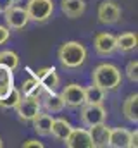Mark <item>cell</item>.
<instances>
[{
	"label": "cell",
	"instance_id": "obj_1",
	"mask_svg": "<svg viewBox=\"0 0 138 148\" xmlns=\"http://www.w3.org/2000/svg\"><path fill=\"white\" fill-rule=\"evenodd\" d=\"M57 57L64 67L76 69V67L83 66V62L86 60V48L79 41H66L59 47Z\"/></svg>",
	"mask_w": 138,
	"mask_h": 148
},
{
	"label": "cell",
	"instance_id": "obj_2",
	"mask_svg": "<svg viewBox=\"0 0 138 148\" xmlns=\"http://www.w3.org/2000/svg\"><path fill=\"white\" fill-rule=\"evenodd\" d=\"M92 77H93V84L100 86L104 91L116 90L121 84V71L116 66H112V64L97 66L93 74H92Z\"/></svg>",
	"mask_w": 138,
	"mask_h": 148
},
{
	"label": "cell",
	"instance_id": "obj_3",
	"mask_svg": "<svg viewBox=\"0 0 138 148\" xmlns=\"http://www.w3.org/2000/svg\"><path fill=\"white\" fill-rule=\"evenodd\" d=\"M26 12H28L30 21L43 23V21H47L52 16V12H54V2L52 0H28Z\"/></svg>",
	"mask_w": 138,
	"mask_h": 148
},
{
	"label": "cell",
	"instance_id": "obj_4",
	"mask_svg": "<svg viewBox=\"0 0 138 148\" xmlns=\"http://www.w3.org/2000/svg\"><path fill=\"white\" fill-rule=\"evenodd\" d=\"M14 109H16L21 121H33L34 117L40 114L41 103H40V100H36L33 97H26L24 95V98L21 97V100L17 102V105Z\"/></svg>",
	"mask_w": 138,
	"mask_h": 148
},
{
	"label": "cell",
	"instance_id": "obj_5",
	"mask_svg": "<svg viewBox=\"0 0 138 148\" xmlns=\"http://www.w3.org/2000/svg\"><path fill=\"white\" fill-rule=\"evenodd\" d=\"M26 71L31 76H34L47 91H55V88L61 83V77H59V74L55 71V67H43V69H38L36 73H33L30 67H26Z\"/></svg>",
	"mask_w": 138,
	"mask_h": 148
},
{
	"label": "cell",
	"instance_id": "obj_6",
	"mask_svg": "<svg viewBox=\"0 0 138 148\" xmlns=\"http://www.w3.org/2000/svg\"><path fill=\"white\" fill-rule=\"evenodd\" d=\"M97 17L102 24H114L121 19V9L114 0H104L97 9Z\"/></svg>",
	"mask_w": 138,
	"mask_h": 148
},
{
	"label": "cell",
	"instance_id": "obj_7",
	"mask_svg": "<svg viewBox=\"0 0 138 148\" xmlns=\"http://www.w3.org/2000/svg\"><path fill=\"white\" fill-rule=\"evenodd\" d=\"M107 112L102 107V103H83L81 109V121L86 126H93V124H100L105 122Z\"/></svg>",
	"mask_w": 138,
	"mask_h": 148
},
{
	"label": "cell",
	"instance_id": "obj_8",
	"mask_svg": "<svg viewBox=\"0 0 138 148\" xmlns=\"http://www.w3.org/2000/svg\"><path fill=\"white\" fill-rule=\"evenodd\" d=\"M3 16H5V24L10 29H23L30 21L26 9L17 7V5H12L7 10H3Z\"/></svg>",
	"mask_w": 138,
	"mask_h": 148
},
{
	"label": "cell",
	"instance_id": "obj_9",
	"mask_svg": "<svg viewBox=\"0 0 138 148\" xmlns=\"http://www.w3.org/2000/svg\"><path fill=\"white\" fill-rule=\"evenodd\" d=\"M61 97H62L64 105L79 107V105L85 103V88L79 86V84H76V83H72V84H69V86H66V88L62 90Z\"/></svg>",
	"mask_w": 138,
	"mask_h": 148
},
{
	"label": "cell",
	"instance_id": "obj_10",
	"mask_svg": "<svg viewBox=\"0 0 138 148\" xmlns=\"http://www.w3.org/2000/svg\"><path fill=\"white\" fill-rule=\"evenodd\" d=\"M64 143L69 148H93L90 133L86 129H71V133L68 134V138L64 140Z\"/></svg>",
	"mask_w": 138,
	"mask_h": 148
},
{
	"label": "cell",
	"instance_id": "obj_11",
	"mask_svg": "<svg viewBox=\"0 0 138 148\" xmlns=\"http://www.w3.org/2000/svg\"><path fill=\"white\" fill-rule=\"evenodd\" d=\"M93 45H95V50L99 55H104V57L112 55L116 50V36L110 33H99V35H95Z\"/></svg>",
	"mask_w": 138,
	"mask_h": 148
},
{
	"label": "cell",
	"instance_id": "obj_12",
	"mask_svg": "<svg viewBox=\"0 0 138 148\" xmlns=\"http://www.w3.org/2000/svg\"><path fill=\"white\" fill-rule=\"evenodd\" d=\"M88 133H90L93 148L109 147V133H110V127H109V126H105L104 122L93 124V126H90V131H88Z\"/></svg>",
	"mask_w": 138,
	"mask_h": 148
},
{
	"label": "cell",
	"instance_id": "obj_13",
	"mask_svg": "<svg viewBox=\"0 0 138 148\" xmlns=\"http://www.w3.org/2000/svg\"><path fill=\"white\" fill-rule=\"evenodd\" d=\"M130 145V131L124 127L110 129L109 133V147L112 148H126Z\"/></svg>",
	"mask_w": 138,
	"mask_h": 148
},
{
	"label": "cell",
	"instance_id": "obj_14",
	"mask_svg": "<svg viewBox=\"0 0 138 148\" xmlns=\"http://www.w3.org/2000/svg\"><path fill=\"white\" fill-rule=\"evenodd\" d=\"M61 9H62V12L68 17L76 19V17L83 16V12L86 9V3H85V0H62L61 2Z\"/></svg>",
	"mask_w": 138,
	"mask_h": 148
},
{
	"label": "cell",
	"instance_id": "obj_15",
	"mask_svg": "<svg viewBox=\"0 0 138 148\" xmlns=\"http://www.w3.org/2000/svg\"><path fill=\"white\" fill-rule=\"evenodd\" d=\"M26 97H33L36 100H41V97L47 93V90L40 84V81L31 76L30 79H26V81H23V90H21Z\"/></svg>",
	"mask_w": 138,
	"mask_h": 148
},
{
	"label": "cell",
	"instance_id": "obj_16",
	"mask_svg": "<svg viewBox=\"0 0 138 148\" xmlns=\"http://www.w3.org/2000/svg\"><path fill=\"white\" fill-rule=\"evenodd\" d=\"M12 88H14V74H12V69H9V67H5V66L0 64V98L7 97Z\"/></svg>",
	"mask_w": 138,
	"mask_h": 148
},
{
	"label": "cell",
	"instance_id": "obj_17",
	"mask_svg": "<svg viewBox=\"0 0 138 148\" xmlns=\"http://www.w3.org/2000/svg\"><path fill=\"white\" fill-rule=\"evenodd\" d=\"M72 126L69 124V121L66 119H54L52 121V127H50V134L61 141H64L68 138V134L71 133Z\"/></svg>",
	"mask_w": 138,
	"mask_h": 148
},
{
	"label": "cell",
	"instance_id": "obj_18",
	"mask_svg": "<svg viewBox=\"0 0 138 148\" xmlns=\"http://www.w3.org/2000/svg\"><path fill=\"white\" fill-rule=\"evenodd\" d=\"M123 114H124V117L130 122H137L138 121V95L137 93L130 95L124 100V103H123Z\"/></svg>",
	"mask_w": 138,
	"mask_h": 148
},
{
	"label": "cell",
	"instance_id": "obj_19",
	"mask_svg": "<svg viewBox=\"0 0 138 148\" xmlns=\"http://www.w3.org/2000/svg\"><path fill=\"white\" fill-rule=\"evenodd\" d=\"M43 105L48 112H61L64 109V102H62V97L57 95L55 91H47L43 97Z\"/></svg>",
	"mask_w": 138,
	"mask_h": 148
},
{
	"label": "cell",
	"instance_id": "obj_20",
	"mask_svg": "<svg viewBox=\"0 0 138 148\" xmlns=\"http://www.w3.org/2000/svg\"><path fill=\"white\" fill-rule=\"evenodd\" d=\"M138 36L135 33H123L119 36H116V48H119L121 52H130L133 48H137Z\"/></svg>",
	"mask_w": 138,
	"mask_h": 148
},
{
	"label": "cell",
	"instance_id": "obj_21",
	"mask_svg": "<svg viewBox=\"0 0 138 148\" xmlns=\"http://www.w3.org/2000/svg\"><path fill=\"white\" fill-rule=\"evenodd\" d=\"M52 117L48 115V114H38L36 117L33 119V127L34 131L38 133V134H41V136H45V134H50V127H52Z\"/></svg>",
	"mask_w": 138,
	"mask_h": 148
},
{
	"label": "cell",
	"instance_id": "obj_22",
	"mask_svg": "<svg viewBox=\"0 0 138 148\" xmlns=\"http://www.w3.org/2000/svg\"><path fill=\"white\" fill-rule=\"evenodd\" d=\"M104 97H105V91L97 84L85 88V103H102Z\"/></svg>",
	"mask_w": 138,
	"mask_h": 148
},
{
	"label": "cell",
	"instance_id": "obj_23",
	"mask_svg": "<svg viewBox=\"0 0 138 148\" xmlns=\"http://www.w3.org/2000/svg\"><path fill=\"white\" fill-rule=\"evenodd\" d=\"M0 64L14 71V69L19 66V57H17V53L12 52V50H3V52H0Z\"/></svg>",
	"mask_w": 138,
	"mask_h": 148
},
{
	"label": "cell",
	"instance_id": "obj_24",
	"mask_svg": "<svg viewBox=\"0 0 138 148\" xmlns=\"http://www.w3.org/2000/svg\"><path fill=\"white\" fill-rule=\"evenodd\" d=\"M21 97H23L21 91L16 90V88H12L10 93H9L7 97L0 98V107H2V109H14V107L17 105V102L21 100Z\"/></svg>",
	"mask_w": 138,
	"mask_h": 148
},
{
	"label": "cell",
	"instance_id": "obj_25",
	"mask_svg": "<svg viewBox=\"0 0 138 148\" xmlns=\"http://www.w3.org/2000/svg\"><path fill=\"white\" fill-rule=\"evenodd\" d=\"M126 74H128L130 81H133V83H137L138 81V62L137 60H131V62L128 64V67H126Z\"/></svg>",
	"mask_w": 138,
	"mask_h": 148
},
{
	"label": "cell",
	"instance_id": "obj_26",
	"mask_svg": "<svg viewBox=\"0 0 138 148\" xmlns=\"http://www.w3.org/2000/svg\"><path fill=\"white\" fill-rule=\"evenodd\" d=\"M23 148H43V143H40L38 140H28L23 143Z\"/></svg>",
	"mask_w": 138,
	"mask_h": 148
},
{
	"label": "cell",
	"instance_id": "obj_27",
	"mask_svg": "<svg viewBox=\"0 0 138 148\" xmlns=\"http://www.w3.org/2000/svg\"><path fill=\"white\" fill-rule=\"evenodd\" d=\"M10 36V31H9V28H5V26H0V45L2 43H5L7 40Z\"/></svg>",
	"mask_w": 138,
	"mask_h": 148
},
{
	"label": "cell",
	"instance_id": "obj_28",
	"mask_svg": "<svg viewBox=\"0 0 138 148\" xmlns=\"http://www.w3.org/2000/svg\"><path fill=\"white\" fill-rule=\"evenodd\" d=\"M128 147H131V148L138 147V131L137 129L135 131H130V145Z\"/></svg>",
	"mask_w": 138,
	"mask_h": 148
},
{
	"label": "cell",
	"instance_id": "obj_29",
	"mask_svg": "<svg viewBox=\"0 0 138 148\" xmlns=\"http://www.w3.org/2000/svg\"><path fill=\"white\" fill-rule=\"evenodd\" d=\"M14 5V2L12 0H0V12H3V10H7L9 7H12Z\"/></svg>",
	"mask_w": 138,
	"mask_h": 148
},
{
	"label": "cell",
	"instance_id": "obj_30",
	"mask_svg": "<svg viewBox=\"0 0 138 148\" xmlns=\"http://www.w3.org/2000/svg\"><path fill=\"white\" fill-rule=\"evenodd\" d=\"M3 147V141H2V138H0V148Z\"/></svg>",
	"mask_w": 138,
	"mask_h": 148
},
{
	"label": "cell",
	"instance_id": "obj_31",
	"mask_svg": "<svg viewBox=\"0 0 138 148\" xmlns=\"http://www.w3.org/2000/svg\"><path fill=\"white\" fill-rule=\"evenodd\" d=\"M12 2H14V3H19V2H21V0H12Z\"/></svg>",
	"mask_w": 138,
	"mask_h": 148
}]
</instances>
